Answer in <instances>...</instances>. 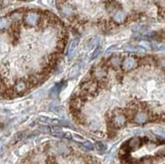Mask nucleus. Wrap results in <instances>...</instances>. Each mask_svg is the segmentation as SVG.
I'll list each match as a JSON object with an SVG mask.
<instances>
[{
    "label": "nucleus",
    "instance_id": "17",
    "mask_svg": "<svg viewBox=\"0 0 165 164\" xmlns=\"http://www.w3.org/2000/svg\"><path fill=\"white\" fill-rule=\"evenodd\" d=\"M95 147H96V149H97L98 151H104L105 150V145L102 144V142H96L95 143Z\"/></svg>",
    "mask_w": 165,
    "mask_h": 164
},
{
    "label": "nucleus",
    "instance_id": "6",
    "mask_svg": "<svg viewBox=\"0 0 165 164\" xmlns=\"http://www.w3.org/2000/svg\"><path fill=\"white\" fill-rule=\"evenodd\" d=\"M142 145V140L140 138H133L128 141L127 148L130 150L138 149Z\"/></svg>",
    "mask_w": 165,
    "mask_h": 164
},
{
    "label": "nucleus",
    "instance_id": "2",
    "mask_svg": "<svg viewBox=\"0 0 165 164\" xmlns=\"http://www.w3.org/2000/svg\"><path fill=\"white\" fill-rule=\"evenodd\" d=\"M112 122H113V125L115 127L117 128H121V127H123V126L126 125V117L124 114L122 113H118V114H116L114 117H113V120H112Z\"/></svg>",
    "mask_w": 165,
    "mask_h": 164
},
{
    "label": "nucleus",
    "instance_id": "11",
    "mask_svg": "<svg viewBox=\"0 0 165 164\" xmlns=\"http://www.w3.org/2000/svg\"><path fill=\"white\" fill-rule=\"evenodd\" d=\"M79 73H80V66H79V64H74L73 67L71 68V69L69 70V78H71V79L75 78V77H78Z\"/></svg>",
    "mask_w": 165,
    "mask_h": 164
},
{
    "label": "nucleus",
    "instance_id": "20",
    "mask_svg": "<svg viewBox=\"0 0 165 164\" xmlns=\"http://www.w3.org/2000/svg\"><path fill=\"white\" fill-rule=\"evenodd\" d=\"M116 48H117V45H111L110 47H108V48L106 50L105 54H107H107H110L113 52V50H114Z\"/></svg>",
    "mask_w": 165,
    "mask_h": 164
},
{
    "label": "nucleus",
    "instance_id": "18",
    "mask_svg": "<svg viewBox=\"0 0 165 164\" xmlns=\"http://www.w3.org/2000/svg\"><path fill=\"white\" fill-rule=\"evenodd\" d=\"M98 40H99V39L97 38V37H93L91 40H89V43H88L89 49L92 48L93 46H95V45L98 43Z\"/></svg>",
    "mask_w": 165,
    "mask_h": 164
},
{
    "label": "nucleus",
    "instance_id": "14",
    "mask_svg": "<svg viewBox=\"0 0 165 164\" xmlns=\"http://www.w3.org/2000/svg\"><path fill=\"white\" fill-rule=\"evenodd\" d=\"M10 25V21L8 18H1L0 19V30L6 29L7 27H8Z\"/></svg>",
    "mask_w": 165,
    "mask_h": 164
},
{
    "label": "nucleus",
    "instance_id": "8",
    "mask_svg": "<svg viewBox=\"0 0 165 164\" xmlns=\"http://www.w3.org/2000/svg\"><path fill=\"white\" fill-rule=\"evenodd\" d=\"M148 120V116L145 112H138L134 117V121L137 124H144Z\"/></svg>",
    "mask_w": 165,
    "mask_h": 164
},
{
    "label": "nucleus",
    "instance_id": "10",
    "mask_svg": "<svg viewBox=\"0 0 165 164\" xmlns=\"http://www.w3.org/2000/svg\"><path fill=\"white\" fill-rule=\"evenodd\" d=\"M27 82L22 81V80H19L17 82H16L14 86V89L15 92H17V93H20V92H23L27 89Z\"/></svg>",
    "mask_w": 165,
    "mask_h": 164
},
{
    "label": "nucleus",
    "instance_id": "24",
    "mask_svg": "<svg viewBox=\"0 0 165 164\" xmlns=\"http://www.w3.org/2000/svg\"><path fill=\"white\" fill-rule=\"evenodd\" d=\"M5 91H6V88H5L4 84L0 81V94L5 92Z\"/></svg>",
    "mask_w": 165,
    "mask_h": 164
},
{
    "label": "nucleus",
    "instance_id": "9",
    "mask_svg": "<svg viewBox=\"0 0 165 164\" xmlns=\"http://www.w3.org/2000/svg\"><path fill=\"white\" fill-rule=\"evenodd\" d=\"M126 17V15L124 12H122V11H118V12L116 13V14L114 15L113 20H114V22H116L117 23L121 24V23H123V22H125Z\"/></svg>",
    "mask_w": 165,
    "mask_h": 164
},
{
    "label": "nucleus",
    "instance_id": "19",
    "mask_svg": "<svg viewBox=\"0 0 165 164\" xmlns=\"http://www.w3.org/2000/svg\"><path fill=\"white\" fill-rule=\"evenodd\" d=\"M82 146L87 150H92L93 149V144L90 141H85L83 144H82Z\"/></svg>",
    "mask_w": 165,
    "mask_h": 164
},
{
    "label": "nucleus",
    "instance_id": "23",
    "mask_svg": "<svg viewBox=\"0 0 165 164\" xmlns=\"http://www.w3.org/2000/svg\"><path fill=\"white\" fill-rule=\"evenodd\" d=\"M112 63L113 65L115 66H117L119 63H120V59L117 58V57H114V58L112 59Z\"/></svg>",
    "mask_w": 165,
    "mask_h": 164
},
{
    "label": "nucleus",
    "instance_id": "16",
    "mask_svg": "<svg viewBox=\"0 0 165 164\" xmlns=\"http://www.w3.org/2000/svg\"><path fill=\"white\" fill-rule=\"evenodd\" d=\"M102 53V48L101 47H97L94 51H93V54H92V56H91V59H97L99 55H100V54Z\"/></svg>",
    "mask_w": 165,
    "mask_h": 164
},
{
    "label": "nucleus",
    "instance_id": "25",
    "mask_svg": "<svg viewBox=\"0 0 165 164\" xmlns=\"http://www.w3.org/2000/svg\"><path fill=\"white\" fill-rule=\"evenodd\" d=\"M64 138L68 139V140H71V139H72V135H71L70 133L66 132V133H64Z\"/></svg>",
    "mask_w": 165,
    "mask_h": 164
},
{
    "label": "nucleus",
    "instance_id": "7",
    "mask_svg": "<svg viewBox=\"0 0 165 164\" xmlns=\"http://www.w3.org/2000/svg\"><path fill=\"white\" fill-rule=\"evenodd\" d=\"M39 121L41 123L46 124V125H52V126H57L59 124H60V122L57 120V119H51L50 117H46V116H41L39 117Z\"/></svg>",
    "mask_w": 165,
    "mask_h": 164
},
{
    "label": "nucleus",
    "instance_id": "1",
    "mask_svg": "<svg viewBox=\"0 0 165 164\" xmlns=\"http://www.w3.org/2000/svg\"><path fill=\"white\" fill-rule=\"evenodd\" d=\"M24 21L27 25L31 26V27H34L37 24V22L39 21V15L36 13H29L26 14Z\"/></svg>",
    "mask_w": 165,
    "mask_h": 164
},
{
    "label": "nucleus",
    "instance_id": "3",
    "mask_svg": "<svg viewBox=\"0 0 165 164\" xmlns=\"http://www.w3.org/2000/svg\"><path fill=\"white\" fill-rule=\"evenodd\" d=\"M65 86V82H59L57 84H55L50 91V96L52 98H56L58 97L59 92H61V90L63 89Z\"/></svg>",
    "mask_w": 165,
    "mask_h": 164
},
{
    "label": "nucleus",
    "instance_id": "26",
    "mask_svg": "<svg viewBox=\"0 0 165 164\" xmlns=\"http://www.w3.org/2000/svg\"><path fill=\"white\" fill-rule=\"evenodd\" d=\"M40 131H42V132H45V133H47L50 131V128L47 127V126H45V127H42V128H41L40 129Z\"/></svg>",
    "mask_w": 165,
    "mask_h": 164
},
{
    "label": "nucleus",
    "instance_id": "21",
    "mask_svg": "<svg viewBox=\"0 0 165 164\" xmlns=\"http://www.w3.org/2000/svg\"><path fill=\"white\" fill-rule=\"evenodd\" d=\"M140 45H141L142 47L148 49V50L150 49L151 47V44L150 43V42H148V41H146V40H145V41H141V43H140Z\"/></svg>",
    "mask_w": 165,
    "mask_h": 164
},
{
    "label": "nucleus",
    "instance_id": "4",
    "mask_svg": "<svg viewBox=\"0 0 165 164\" xmlns=\"http://www.w3.org/2000/svg\"><path fill=\"white\" fill-rule=\"evenodd\" d=\"M136 60L133 57H128L124 59L123 63H122V68L124 70H131L133 68L136 67Z\"/></svg>",
    "mask_w": 165,
    "mask_h": 164
},
{
    "label": "nucleus",
    "instance_id": "15",
    "mask_svg": "<svg viewBox=\"0 0 165 164\" xmlns=\"http://www.w3.org/2000/svg\"><path fill=\"white\" fill-rule=\"evenodd\" d=\"M80 106H81V101L78 98L73 99L71 101V106L73 107V109H78Z\"/></svg>",
    "mask_w": 165,
    "mask_h": 164
},
{
    "label": "nucleus",
    "instance_id": "13",
    "mask_svg": "<svg viewBox=\"0 0 165 164\" xmlns=\"http://www.w3.org/2000/svg\"><path fill=\"white\" fill-rule=\"evenodd\" d=\"M124 50L127 52H132V53H144L145 49L142 47H136L134 45H126L124 47Z\"/></svg>",
    "mask_w": 165,
    "mask_h": 164
},
{
    "label": "nucleus",
    "instance_id": "5",
    "mask_svg": "<svg viewBox=\"0 0 165 164\" xmlns=\"http://www.w3.org/2000/svg\"><path fill=\"white\" fill-rule=\"evenodd\" d=\"M78 41H79V39L77 37V38L73 39V40L70 42V44H69L68 48V52H67V55H68L69 59H70L73 56V54H74L76 49L78 47Z\"/></svg>",
    "mask_w": 165,
    "mask_h": 164
},
{
    "label": "nucleus",
    "instance_id": "12",
    "mask_svg": "<svg viewBox=\"0 0 165 164\" xmlns=\"http://www.w3.org/2000/svg\"><path fill=\"white\" fill-rule=\"evenodd\" d=\"M61 13L64 16V17H70L73 14V8L70 5H63L61 7Z\"/></svg>",
    "mask_w": 165,
    "mask_h": 164
},
{
    "label": "nucleus",
    "instance_id": "22",
    "mask_svg": "<svg viewBox=\"0 0 165 164\" xmlns=\"http://www.w3.org/2000/svg\"><path fill=\"white\" fill-rule=\"evenodd\" d=\"M53 136L58 137V138H64V132H61L60 131H54L52 133Z\"/></svg>",
    "mask_w": 165,
    "mask_h": 164
}]
</instances>
